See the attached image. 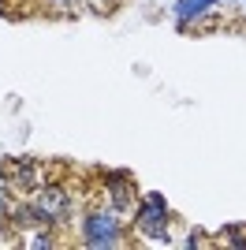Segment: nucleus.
Here are the masks:
<instances>
[{"instance_id": "423d86ee", "label": "nucleus", "mask_w": 246, "mask_h": 250, "mask_svg": "<svg viewBox=\"0 0 246 250\" xmlns=\"http://www.w3.org/2000/svg\"><path fill=\"white\" fill-rule=\"evenodd\" d=\"M216 243H220V247H246V228H239V224H227V228L216 231Z\"/></svg>"}, {"instance_id": "7ed1b4c3", "label": "nucleus", "mask_w": 246, "mask_h": 250, "mask_svg": "<svg viewBox=\"0 0 246 250\" xmlns=\"http://www.w3.org/2000/svg\"><path fill=\"white\" fill-rule=\"evenodd\" d=\"M34 209H38V224L41 228H60L63 220L71 217V194L63 183H45L34 190Z\"/></svg>"}, {"instance_id": "9d476101", "label": "nucleus", "mask_w": 246, "mask_h": 250, "mask_svg": "<svg viewBox=\"0 0 246 250\" xmlns=\"http://www.w3.org/2000/svg\"><path fill=\"white\" fill-rule=\"evenodd\" d=\"M49 4H52V8H60V4H71V0H49Z\"/></svg>"}, {"instance_id": "39448f33", "label": "nucleus", "mask_w": 246, "mask_h": 250, "mask_svg": "<svg viewBox=\"0 0 246 250\" xmlns=\"http://www.w3.org/2000/svg\"><path fill=\"white\" fill-rule=\"evenodd\" d=\"M41 165L34 161V157H15V161H8V179L15 190H38L41 179H38Z\"/></svg>"}, {"instance_id": "f03ea898", "label": "nucleus", "mask_w": 246, "mask_h": 250, "mask_svg": "<svg viewBox=\"0 0 246 250\" xmlns=\"http://www.w3.org/2000/svg\"><path fill=\"white\" fill-rule=\"evenodd\" d=\"M120 243H123V217L120 213L101 206V209H90L82 217V247L108 250V247H120Z\"/></svg>"}, {"instance_id": "f257e3e1", "label": "nucleus", "mask_w": 246, "mask_h": 250, "mask_svg": "<svg viewBox=\"0 0 246 250\" xmlns=\"http://www.w3.org/2000/svg\"><path fill=\"white\" fill-rule=\"evenodd\" d=\"M131 220H134V231L145 243H172V231H168L172 213H168V198H164L161 190L138 194V206H134Z\"/></svg>"}, {"instance_id": "9b49d317", "label": "nucleus", "mask_w": 246, "mask_h": 250, "mask_svg": "<svg viewBox=\"0 0 246 250\" xmlns=\"http://www.w3.org/2000/svg\"><path fill=\"white\" fill-rule=\"evenodd\" d=\"M231 4H243V0H231Z\"/></svg>"}, {"instance_id": "f8f14e48", "label": "nucleus", "mask_w": 246, "mask_h": 250, "mask_svg": "<svg viewBox=\"0 0 246 250\" xmlns=\"http://www.w3.org/2000/svg\"><path fill=\"white\" fill-rule=\"evenodd\" d=\"M90 4H93V0H90Z\"/></svg>"}, {"instance_id": "1a4fd4ad", "label": "nucleus", "mask_w": 246, "mask_h": 250, "mask_svg": "<svg viewBox=\"0 0 246 250\" xmlns=\"http://www.w3.org/2000/svg\"><path fill=\"white\" fill-rule=\"evenodd\" d=\"M0 183H11L8 179V161H0Z\"/></svg>"}, {"instance_id": "20e7f679", "label": "nucleus", "mask_w": 246, "mask_h": 250, "mask_svg": "<svg viewBox=\"0 0 246 250\" xmlns=\"http://www.w3.org/2000/svg\"><path fill=\"white\" fill-rule=\"evenodd\" d=\"M104 202L112 213H120L123 220L134 213L138 206V190L131 183V172H104Z\"/></svg>"}, {"instance_id": "0eeeda50", "label": "nucleus", "mask_w": 246, "mask_h": 250, "mask_svg": "<svg viewBox=\"0 0 246 250\" xmlns=\"http://www.w3.org/2000/svg\"><path fill=\"white\" fill-rule=\"evenodd\" d=\"M52 228H41V231H26L30 239H26V247H38V250H45V247H56V239L49 235Z\"/></svg>"}, {"instance_id": "6e6552de", "label": "nucleus", "mask_w": 246, "mask_h": 250, "mask_svg": "<svg viewBox=\"0 0 246 250\" xmlns=\"http://www.w3.org/2000/svg\"><path fill=\"white\" fill-rule=\"evenodd\" d=\"M11 209V183H0V220H8Z\"/></svg>"}]
</instances>
